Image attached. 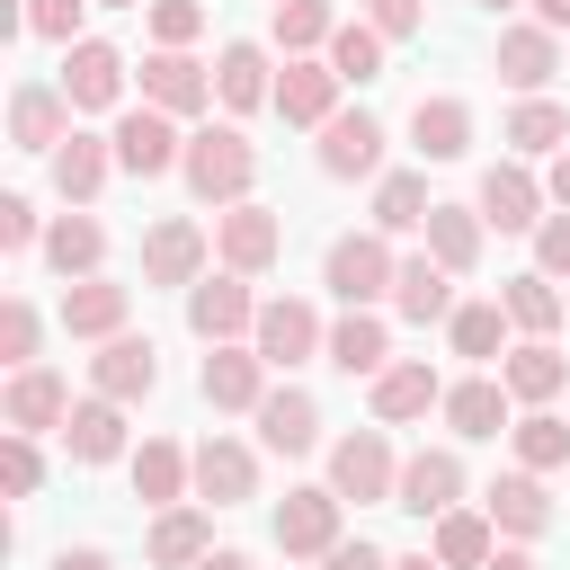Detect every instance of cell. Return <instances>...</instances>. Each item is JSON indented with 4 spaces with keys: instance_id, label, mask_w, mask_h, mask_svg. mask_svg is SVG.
<instances>
[{
    "instance_id": "36",
    "label": "cell",
    "mask_w": 570,
    "mask_h": 570,
    "mask_svg": "<svg viewBox=\"0 0 570 570\" xmlns=\"http://www.w3.org/2000/svg\"><path fill=\"white\" fill-rule=\"evenodd\" d=\"M428 258L454 267V276H472L481 267V205H436L428 214Z\"/></svg>"
},
{
    "instance_id": "47",
    "label": "cell",
    "mask_w": 570,
    "mask_h": 570,
    "mask_svg": "<svg viewBox=\"0 0 570 570\" xmlns=\"http://www.w3.org/2000/svg\"><path fill=\"white\" fill-rule=\"evenodd\" d=\"M0 490H9V499H36V490H45V454H36V436H0Z\"/></svg>"
},
{
    "instance_id": "52",
    "label": "cell",
    "mask_w": 570,
    "mask_h": 570,
    "mask_svg": "<svg viewBox=\"0 0 570 570\" xmlns=\"http://www.w3.org/2000/svg\"><path fill=\"white\" fill-rule=\"evenodd\" d=\"M45 232H36V205L27 196H0V249H36Z\"/></svg>"
},
{
    "instance_id": "40",
    "label": "cell",
    "mask_w": 570,
    "mask_h": 570,
    "mask_svg": "<svg viewBox=\"0 0 570 570\" xmlns=\"http://www.w3.org/2000/svg\"><path fill=\"white\" fill-rule=\"evenodd\" d=\"M445 570H481L490 552H499V525L490 517H472V508H454V517H436V543H428Z\"/></svg>"
},
{
    "instance_id": "18",
    "label": "cell",
    "mask_w": 570,
    "mask_h": 570,
    "mask_svg": "<svg viewBox=\"0 0 570 570\" xmlns=\"http://www.w3.org/2000/svg\"><path fill=\"white\" fill-rule=\"evenodd\" d=\"M45 267L62 276V285H80V276H98L107 267V223L98 214H53V232H45Z\"/></svg>"
},
{
    "instance_id": "58",
    "label": "cell",
    "mask_w": 570,
    "mask_h": 570,
    "mask_svg": "<svg viewBox=\"0 0 570 570\" xmlns=\"http://www.w3.org/2000/svg\"><path fill=\"white\" fill-rule=\"evenodd\" d=\"M196 570H249V561H240V552H205Z\"/></svg>"
},
{
    "instance_id": "23",
    "label": "cell",
    "mask_w": 570,
    "mask_h": 570,
    "mask_svg": "<svg viewBox=\"0 0 570 570\" xmlns=\"http://www.w3.org/2000/svg\"><path fill=\"white\" fill-rule=\"evenodd\" d=\"M276 116L321 134V125L338 116V71H330V62H312V53H303V62H285V80H276Z\"/></svg>"
},
{
    "instance_id": "41",
    "label": "cell",
    "mask_w": 570,
    "mask_h": 570,
    "mask_svg": "<svg viewBox=\"0 0 570 570\" xmlns=\"http://www.w3.org/2000/svg\"><path fill=\"white\" fill-rule=\"evenodd\" d=\"M508 436H517V472H561L570 463V419H552V410H525Z\"/></svg>"
},
{
    "instance_id": "59",
    "label": "cell",
    "mask_w": 570,
    "mask_h": 570,
    "mask_svg": "<svg viewBox=\"0 0 570 570\" xmlns=\"http://www.w3.org/2000/svg\"><path fill=\"white\" fill-rule=\"evenodd\" d=\"M392 570H445V561H436V552H401Z\"/></svg>"
},
{
    "instance_id": "57",
    "label": "cell",
    "mask_w": 570,
    "mask_h": 570,
    "mask_svg": "<svg viewBox=\"0 0 570 570\" xmlns=\"http://www.w3.org/2000/svg\"><path fill=\"white\" fill-rule=\"evenodd\" d=\"M534 27H552V36H561V27H570V0H534Z\"/></svg>"
},
{
    "instance_id": "55",
    "label": "cell",
    "mask_w": 570,
    "mask_h": 570,
    "mask_svg": "<svg viewBox=\"0 0 570 570\" xmlns=\"http://www.w3.org/2000/svg\"><path fill=\"white\" fill-rule=\"evenodd\" d=\"M543 196H552V205H561V214H570V151H561V160H552V178H543Z\"/></svg>"
},
{
    "instance_id": "56",
    "label": "cell",
    "mask_w": 570,
    "mask_h": 570,
    "mask_svg": "<svg viewBox=\"0 0 570 570\" xmlns=\"http://www.w3.org/2000/svg\"><path fill=\"white\" fill-rule=\"evenodd\" d=\"M481 570H534V552H517V543H499V552H490Z\"/></svg>"
},
{
    "instance_id": "27",
    "label": "cell",
    "mask_w": 570,
    "mask_h": 570,
    "mask_svg": "<svg viewBox=\"0 0 570 570\" xmlns=\"http://www.w3.org/2000/svg\"><path fill=\"white\" fill-rule=\"evenodd\" d=\"M107 169H116V142H107V134H80V125H71V142L53 151V196H62V205H89V196L107 187Z\"/></svg>"
},
{
    "instance_id": "45",
    "label": "cell",
    "mask_w": 570,
    "mask_h": 570,
    "mask_svg": "<svg viewBox=\"0 0 570 570\" xmlns=\"http://www.w3.org/2000/svg\"><path fill=\"white\" fill-rule=\"evenodd\" d=\"M330 71H338V80H383V36H374L365 18H347V27L330 36Z\"/></svg>"
},
{
    "instance_id": "5",
    "label": "cell",
    "mask_w": 570,
    "mask_h": 570,
    "mask_svg": "<svg viewBox=\"0 0 570 570\" xmlns=\"http://www.w3.org/2000/svg\"><path fill=\"white\" fill-rule=\"evenodd\" d=\"M107 142H116V169H134V178H160V169H178V160H187L178 116H160V107H125Z\"/></svg>"
},
{
    "instance_id": "37",
    "label": "cell",
    "mask_w": 570,
    "mask_h": 570,
    "mask_svg": "<svg viewBox=\"0 0 570 570\" xmlns=\"http://www.w3.org/2000/svg\"><path fill=\"white\" fill-rule=\"evenodd\" d=\"M338 374H383L392 365V338H383V321L374 312H347V321H330V347H321Z\"/></svg>"
},
{
    "instance_id": "14",
    "label": "cell",
    "mask_w": 570,
    "mask_h": 570,
    "mask_svg": "<svg viewBox=\"0 0 570 570\" xmlns=\"http://www.w3.org/2000/svg\"><path fill=\"white\" fill-rule=\"evenodd\" d=\"M0 419H9V436H45V428H62V419H71V383H62L53 365H27V374H9Z\"/></svg>"
},
{
    "instance_id": "13",
    "label": "cell",
    "mask_w": 570,
    "mask_h": 570,
    "mask_svg": "<svg viewBox=\"0 0 570 570\" xmlns=\"http://www.w3.org/2000/svg\"><path fill=\"white\" fill-rule=\"evenodd\" d=\"M338 490H285V508H276V543L294 552V561H321V552H338L347 534H338Z\"/></svg>"
},
{
    "instance_id": "29",
    "label": "cell",
    "mask_w": 570,
    "mask_h": 570,
    "mask_svg": "<svg viewBox=\"0 0 570 570\" xmlns=\"http://www.w3.org/2000/svg\"><path fill=\"white\" fill-rule=\"evenodd\" d=\"M258 490V463H249V445H232V436H205L196 445V499H214V508H240Z\"/></svg>"
},
{
    "instance_id": "48",
    "label": "cell",
    "mask_w": 570,
    "mask_h": 570,
    "mask_svg": "<svg viewBox=\"0 0 570 570\" xmlns=\"http://www.w3.org/2000/svg\"><path fill=\"white\" fill-rule=\"evenodd\" d=\"M196 36H205V0H151V45L187 53Z\"/></svg>"
},
{
    "instance_id": "6",
    "label": "cell",
    "mask_w": 570,
    "mask_h": 570,
    "mask_svg": "<svg viewBox=\"0 0 570 570\" xmlns=\"http://www.w3.org/2000/svg\"><path fill=\"white\" fill-rule=\"evenodd\" d=\"M142 107H160V116H205V107H214V71H205L196 53L151 45V53H142Z\"/></svg>"
},
{
    "instance_id": "24",
    "label": "cell",
    "mask_w": 570,
    "mask_h": 570,
    "mask_svg": "<svg viewBox=\"0 0 570 570\" xmlns=\"http://www.w3.org/2000/svg\"><path fill=\"white\" fill-rule=\"evenodd\" d=\"M196 383H205L214 410H258V401H267V356H258V347H214Z\"/></svg>"
},
{
    "instance_id": "61",
    "label": "cell",
    "mask_w": 570,
    "mask_h": 570,
    "mask_svg": "<svg viewBox=\"0 0 570 570\" xmlns=\"http://www.w3.org/2000/svg\"><path fill=\"white\" fill-rule=\"evenodd\" d=\"M481 9H517V0H481Z\"/></svg>"
},
{
    "instance_id": "16",
    "label": "cell",
    "mask_w": 570,
    "mask_h": 570,
    "mask_svg": "<svg viewBox=\"0 0 570 570\" xmlns=\"http://www.w3.org/2000/svg\"><path fill=\"white\" fill-rule=\"evenodd\" d=\"M321 169H330V178H374V169H383V125H374L365 107H338V116L321 125Z\"/></svg>"
},
{
    "instance_id": "42",
    "label": "cell",
    "mask_w": 570,
    "mask_h": 570,
    "mask_svg": "<svg viewBox=\"0 0 570 570\" xmlns=\"http://www.w3.org/2000/svg\"><path fill=\"white\" fill-rule=\"evenodd\" d=\"M508 142H517L525 160H534V151H552V160H561V151H570V107H552V98H525V107L508 116Z\"/></svg>"
},
{
    "instance_id": "25",
    "label": "cell",
    "mask_w": 570,
    "mask_h": 570,
    "mask_svg": "<svg viewBox=\"0 0 570 570\" xmlns=\"http://www.w3.org/2000/svg\"><path fill=\"white\" fill-rule=\"evenodd\" d=\"M428 410H445V383H436V365H383L374 374V419L383 428H401V419H428Z\"/></svg>"
},
{
    "instance_id": "1",
    "label": "cell",
    "mask_w": 570,
    "mask_h": 570,
    "mask_svg": "<svg viewBox=\"0 0 570 570\" xmlns=\"http://www.w3.org/2000/svg\"><path fill=\"white\" fill-rule=\"evenodd\" d=\"M178 178L196 187V205H249V178H258V142L240 134V125H196L187 134V160H178Z\"/></svg>"
},
{
    "instance_id": "35",
    "label": "cell",
    "mask_w": 570,
    "mask_h": 570,
    "mask_svg": "<svg viewBox=\"0 0 570 570\" xmlns=\"http://www.w3.org/2000/svg\"><path fill=\"white\" fill-rule=\"evenodd\" d=\"M428 214H436L428 178H419V169H383V187H374V232H383V240H392V232H428Z\"/></svg>"
},
{
    "instance_id": "2",
    "label": "cell",
    "mask_w": 570,
    "mask_h": 570,
    "mask_svg": "<svg viewBox=\"0 0 570 570\" xmlns=\"http://www.w3.org/2000/svg\"><path fill=\"white\" fill-rule=\"evenodd\" d=\"M392 276H401V258H392L383 232H347V240H330V258H321V285H330L347 312H374V303L392 294Z\"/></svg>"
},
{
    "instance_id": "19",
    "label": "cell",
    "mask_w": 570,
    "mask_h": 570,
    "mask_svg": "<svg viewBox=\"0 0 570 570\" xmlns=\"http://www.w3.org/2000/svg\"><path fill=\"white\" fill-rule=\"evenodd\" d=\"M125 312H134V294H125L116 276L62 285V330H71V338H125Z\"/></svg>"
},
{
    "instance_id": "38",
    "label": "cell",
    "mask_w": 570,
    "mask_h": 570,
    "mask_svg": "<svg viewBox=\"0 0 570 570\" xmlns=\"http://www.w3.org/2000/svg\"><path fill=\"white\" fill-rule=\"evenodd\" d=\"M508 303H454V321H445V338H454V356H472V365H490V356H508Z\"/></svg>"
},
{
    "instance_id": "20",
    "label": "cell",
    "mask_w": 570,
    "mask_h": 570,
    "mask_svg": "<svg viewBox=\"0 0 570 570\" xmlns=\"http://www.w3.org/2000/svg\"><path fill=\"white\" fill-rule=\"evenodd\" d=\"M249 419H258V445H267V454H312V445H321V401H312V392H294V383H285V392H267Z\"/></svg>"
},
{
    "instance_id": "17",
    "label": "cell",
    "mask_w": 570,
    "mask_h": 570,
    "mask_svg": "<svg viewBox=\"0 0 570 570\" xmlns=\"http://www.w3.org/2000/svg\"><path fill=\"white\" fill-rule=\"evenodd\" d=\"M196 276H205V232L187 214L151 223L142 232V285H196Z\"/></svg>"
},
{
    "instance_id": "31",
    "label": "cell",
    "mask_w": 570,
    "mask_h": 570,
    "mask_svg": "<svg viewBox=\"0 0 570 570\" xmlns=\"http://www.w3.org/2000/svg\"><path fill=\"white\" fill-rule=\"evenodd\" d=\"M552 71H561L552 27H499V80H508V89H525V98H534Z\"/></svg>"
},
{
    "instance_id": "11",
    "label": "cell",
    "mask_w": 570,
    "mask_h": 570,
    "mask_svg": "<svg viewBox=\"0 0 570 570\" xmlns=\"http://www.w3.org/2000/svg\"><path fill=\"white\" fill-rule=\"evenodd\" d=\"M249 347H258L267 365H303V356H321V347H330V330H321V312H312V303L276 294V303H258V330H249Z\"/></svg>"
},
{
    "instance_id": "34",
    "label": "cell",
    "mask_w": 570,
    "mask_h": 570,
    "mask_svg": "<svg viewBox=\"0 0 570 570\" xmlns=\"http://www.w3.org/2000/svg\"><path fill=\"white\" fill-rule=\"evenodd\" d=\"M499 383H508V401H552L561 383H570V356L552 347V338H525V347H508V365H499Z\"/></svg>"
},
{
    "instance_id": "28",
    "label": "cell",
    "mask_w": 570,
    "mask_h": 570,
    "mask_svg": "<svg viewBox=\"0 0 570 570\" xmlns=\"http://www.w3.org/2000/svg\"><path fill=\"white\" fill-rule=\"evenodd\" d=\"M62 445H71V463H116L125 454V401H71V419H62Z\"/></svg>"
},
{
    "instance_id": "26",
    "label": "cell",
    "mask_w": 570,
    "mask_h": 570,
    "mask_svg": "<svg viewBox=\"0 0 570 570\" xmlns=\"http://www.w3.org/2000/svg\"><path fill=\"white\" fill-rule=\"evenodd\" d=\"M187 481H196V454H178L169 436L134 445V499L142 508H187Z\"/></svg>"
},
{
    "instance_id": "53",
    "label": "cell",
    "mask_w": 570,
    "mask_h": 570,
    "mask_svg": "<svg viewBox=\"0 0 570 570\" xmlns=\"http://www.w3.org/2000/svg\"><path fill=\"white\" fill-rule=\"evenodd\" d=\"M321 570H392V561H383V552H374V543L356 534V543H338V552H321Z\"/></svg>"
},
{
    "instance_id": "44",
    "label": "cell",
    "mask_w": 570,
    "mask_h": 570,
    "mask_svg": "<svg viewBox=\"0 0 570 570\" xmlns=\"http://www.w3.org/2000/svg\"><path fill=\"white\" fill-rule=\"evenodd\" d=\"M330 36H338L330 0H276V45H285V62H303V53L330 45Z\"/></svg>"
},
{
    "instance_id": "10",
    "label": "cell",
    "mask_w": 570,
    "mask_h": 570,
    "mask_svg": "<svg viewBox=\"0 0 570 570\" xmlns=\"http://www.w3.org/2000/svg\"><path fill=\"white\" fill-rule=\"evenodd\" d=\"M214 249H223L232 276H267L276 249H285V223L267 205H232V214H214Z\"/></svg>"
},
{
    "instance_id": "49",
    "label": "cell",
    "mask_w": 570,
    "mask_h": 570,
    "mask_svg": "<svg viewBox=\"0 0 570 570\" xmlns=\"http://www.w3.org/2000/svg\"><path fill=\"white\" fill-rule=\"evenodd\" d=\"M80 9H89V0H27V9H18V27H27V36H45V45H80Z\"/></svg>"
},
{
    "instance_id": "4",
    "label": "cell",
    "mask_w": 570,
    "mask_h": 570,
    "mask_svg": "<svg viewBox=\"0 0 570 570\" xmlns=\"http://www.w3.org/2000/svg\"><path fill=\"white\" fill-rule=\"evenodd\" d=\"M330 490H338V499H365V508H374V499H392V490H401L392 436H383V428H356V436H338V445H330Z\"/></svg>"
},
{
    "instance_id": "32",
    "label": "cell",
    "mask_w": 570,
    "mask_h": 570,
    "mask_svg": "<svg viewBox=\"0 0 570 570\" xmlns=\"http://www.w3.org/2000/svg\"><path fill=\"white\" fill-rule=\"evenodd\" d=\"M410 142H419V160H463L472 151V107L463 98H419L410 107Z\"/></svg>"
},
{
    "instance_id": "9",
    "label": "cell",
    "mask_w": 570,
    "mask_h": 570,
    "mask_svg": "<svg viewBox=\"0 0 570 570\" xmlns=\"http://www.w3.org/2000/svg\"><path fill=\"white\" fill-rule=\"evenodd\" d=\"M62 98H71V116L116 107V98H125V53H116V45H98V36L62 45Z\"/></svg>"
},
{
    "instance_id": "43",
    "label": "cell",
    "mask_w": 570,
    "mask_h": 570,
    "mask_svg": "<svg viewBox=\"0 0 570 570\" xmlns=\"http://www.w3.org/2000/svg\"><path fill=\"white\" fill-rule=\"evenodd\" d=\"M499 303H508V321H517L525 338H552V321H561V294H552V276H543V267H534V276H508V294H499Z\"/></svg>"
},
{
    "instance_id": "12",
    "label": "cell",
    "mask_w": 570,
    "mask_h": 570,
    "mask_svg": "<svg viewBox=\"0 0 570 570\" xmlns=\"http://www.w3.org/2000/svg\"><path fill=\"white\" fill-rule=\"evenodd\" d=\"M454 499H463V454H454V445H419V454L401 463L392 508H410V517H454Z\"/></svg>"
},
{
    "instance_id": "39",
    "label": "cell",
    "mask_w": 570,
    "mask_h": 570,
    "mask_svg": "<svg viewBox=\"0 0 570 570\" xmlns=\"http://www.w3.org/2000/svg\"><path fill=\"white\" fill-rule=\"evenodd\" d=\"M445 419H454V436H499L508 428V383H490V374L445 383Z\"/></svg>"
},
{
    "instance_id": "8",
    "label": "cell",
    "mask_w": 570,
    "mask_h": 570,
    "mask_svg": "<svg viewBox=\"0 0 570 570\" xmlns=\"http://www.w3.org/2000/svg\"><path fill=\"white\" fill-rule=\"evenodd\" d=\"M89 392L98 401H151L160 392V347L151 338H98V356H89Z\"/></svg>"
},
{
    "instance_id": "7",
    "label": "cell",
    "mask_w": 570,
    "mask_h": 570,
    "mask_svg": "<svg viewBox=\"0 0 570 570\" xmlns=\"http://www.w3.org/2000/svg\"><path fill=\"white\" fill-rule=\"evenodd\" d=\"M9 142L18 151H62L71 142V98H62V80H18L9 89Z\"/></svg>"
},
{
    "instance_id": "54",
    "label": "cell",
    "mask_w": 570,
    "mask_h": 570,
    "mask_svg": "<svg viewBox=\"0 0 570 570\" xmlns=\"http://www.w3.org/2000/svg\"><path fill=\"white\" fill-rule=\"evenodd\" d=\"M53 570H116V561H107V552H89V543H80V552L62 543V552H53Z\"/></svg>"
},
{
    "instance_id": "3",
    "label": "cell",
    "mask_w": 570,
    "mask_h": 570,
    "mask_svg": "<svg viewBox=\"0 0 570 570\" xmlns=\"http://www.w3.org/2000/svg\"><path fill=\"white\" fill-rule=\"evenodd\" d=\"M187 330L205 338V347H232L240 330H258V294H249V276H196L187 285Z\"/></svg>"
},
{
    "instance_id": "33",
    "label": "cell",
    "mask_w": 570,
    "mask_h": 570,
    "mask_svg": "<svg viewBox=\"0 0 570 570\" xmlns=\"http://www.w3.org/2000/svg\"><path fill=\"white\" fill-rule=\"evenodd\" d=\"M392 312H401V321H454V267H436V258H401V276H392Z\"/></svg>"
},
{
    "instance_id": "46",
    "label": "cell",
    "mask_w": 570,
    "mask_h": 570,
    "mask_svg": "<svg viewBox=\"0 0 570 570\" xmlns=\"http://www.w3.org/2000/svg\"><path fill=\"white\" fill-rule=\"evenodd\" d=\"M36 338H45L36 303H27V294H9V303H0V365H9V374H27V365H36Z\"/></svg>"
},
{
    "instance_id": "21",
    "label": "cell",
    "mask_w": 570,
    "mask_h": 570,
    "mask_svg": "<svg viewBox=\"0 0 570 570\" xmlns=\"http://www.w3.org/2000/svg\"><path fill=\"white\" fill-rule=\"evenodd\" d=\"M481 517H490L499 534H517V543H525V534H543V525H552V499H543V472H499V481L481 490Z\"/></svg>"
},
{
    "instance_id": "50",
    "label": "cell",
    "mask_w": 570,
    "mask_h": 570,
    "mask_svg": "<svg viewBox=\"0 0 570 570\" xmlns=\"http://www.w3.org/2000/svg\"><path fill=\"white\" fill-rule=\"evenodd\" d=\"M365 27H374L383 45H401V36L428 27V0H365Z\"/></svg>"
},
{
    "instance_id": "15",
    "label": "cell",
    "mask_w": 570,
    "mask_h": 570,
    "mask_svg": "<svg viewBox=\"0 0 570 570\" xmlns=\"http://www.w3.org/2000/svg\"><path fill=\"white\" fill-rule=\"evenodd\" d=\"M481 223L534 232V223H543V178H534L525 160H490V169H481Z\"/></svg>"
},
{
    "instance_id": "51",
    "label": "cell",
    "mask_w": 570,
    "mask_h": 570,
    "mask_svg": "<svg viewBox=\"0 0 570 570\" xmlns=\"http://www.w3.org/2000/svg\"><path fill=\"white\" fill-rule=\"evenodd\" d=\"M534 267L543 276H570V214H543L534 223Z\"/></svg>"
},
{
    "instance_id": "30",
    "label": "cell",
    "mask_w": 570,
    "mask_h": 570,
    "mask_svg": "<svg viewBox=\"0 0 570 570\" xmlns=\"http://www.w3.org/2000/svg\"><path fill=\"white\" fill-rule=\"evenodd\" d=\"M142 552H151L160 570H196V561L214 552V517H205V508H160L151 534H142Z\"/></svg>"
},
{
    "instance_id": "22",
    "label": "cell",
    "mask_w": 570,
    "mask_h": 570,
    "mask_svg": "<svg viewBox=\"0 0 570 570\" xmlns=\"http://www.w3.org/2000/svg\"><path fill=\"white\" fill-rule=\"evenodd\" d=\"M214 98L223 107H276V80H267V45H249V36H232L223 53H214Z\"/></svg>"
},
{
    "instance_id": "60",
    "label": "cell",
    "mask_w": 570,
    "mask_h": 570,
    "mask_svg": "<svg viewBox=\"0 0 570 570\" xmlns=\"http://www.w3.org/2000/svg\"><path fill=\"white\" fill-rule=\"evenodd\" d=\"M107 9H142V0H107Z\"/></svg>"
}]
</instances>
